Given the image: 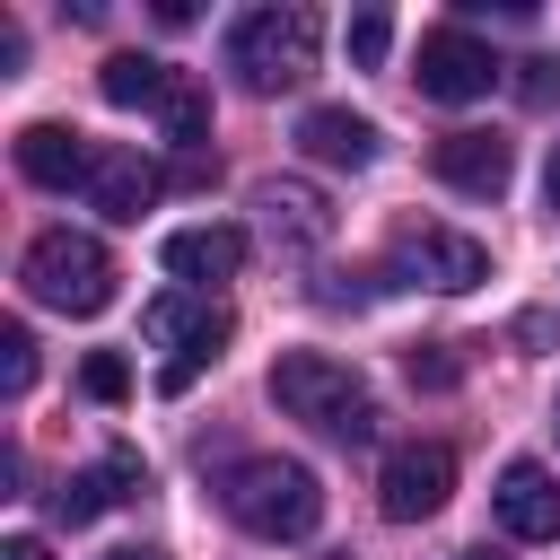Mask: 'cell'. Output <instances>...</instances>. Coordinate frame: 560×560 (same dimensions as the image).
Instances as JSON below:
<instances>
[{
	"mask_svg": "<svg viewBox=\"0 0 560 560\" xmlns=\"http://www.w3.org/2000/svg\"><path fill=\"white\" fill-rule=\"evenodd\" d=\"M219 508L254 534V542H306L324 525V481L289 455H245L219 472Z\"/></svg>",
	"mask_w": 560,
	"mask_h": 560,
	"instance_id": "1",
	"label": "cell"
},
{
	"mask_svg": "<svg viewBox=\"0 0 560 560\" xmlns=\"http://www.w3.org/2000/svg\"><path fill=\"white\" fill-rule=\"evenodd\" d=\"M315 9H245L236 26H228V44H219V61L236 70V88L245 96H280V88H306L315 79Z\"/></svg>",
	"mask_w": 560,
	"mask_h": 560,
	"instance_id": "2",
	"label": "cell"
},
{
	"mask_svg": "<svg viewBox=\"0 0 560 560\" xmlns=\"http://www.w3.org/2000/svg\"><path fill=\"white\" fill-rule=\"evenodd\" d=\"M271 402H280L289 420L341 438V446H368V438H376L368 385H359L341 359H324V350H280V359H271Z\"/></svg>",
	"mask_w": 560,
	"mask_h": 560,
	"instance_id": "3",
	"label": "cell"
},
{
	"mask_svg": "<svg viewBox=\"0 0 560 560\" xmlns=\"http://www.w3.org/2000/svg\"><path fill=\"white\" fill-rule=\"evenodd\" d=\"M18 280H26V298L52 306V315H105L122 271H114V254H105L88 228H44V236L26 245V262H18Z\"/></svg>",
	"mask_w": 560,
	"mask_h": 560,
	"instance_id": "4",
	"label": "cell"
},
{
	"mask_svg": "<svg viewBox=\"0 0 560 560\" xmlns=\"http://www.w3.org/2000/svg\"><path fill=\"white\" fill-rule=\"evenodd\" d=\"M140 332H149L158 350H175L158 385H166V394H184V385L219 359V341H228V306H219V298H201V289H166V298H149V306H140Z\"/></svg>",
	"mask_w": 560,
	"mask_h": 560,
	"instance_id": "5",
	"label": "cell"
},
{
	"mask_svg": "<svg viewBox=\"0 0 560 560\" xmlns=\"http://www.w3.org/2000/svg\"><path fill=\"white\" fill-rule=\"evenodd\" d=\"M420 96L429 105H472V96H490V79H499V52L472 35V26H429L420 35Z\"/></svg>",
	"mask_w": 560,
	"mask_h": 560,
	"instance_id": "6",
	"label": "cell"
},
{
	"mask_svg": "<svg viewBox=\"0 0 560 560\" xmlns=\"http://www.w3.org/2000/svg\"><path fill=\"white\" fill-rule=\"evenodd\" d=\"M446 490H455V446H438V438L394 446V455H385V472H376V508H385L394 525L438 516V508H446Z\"/></svg>",
	"mask_w": 560,
	"mask_h": 560,
	"instance_id": "7",
	"label": "cell"
},
{
	"mask_svg": "<svg viewBox=\"0 0 560 560\" xmlns=\"http://www.w3.org/2000/svg\"><path fill=\"white\" fill-rule=\"evenodd\" d=\"M394 271L455 298V289H481V280H490V254H481V236H464V228H402V236H394Z\"/></svg>",
	"mask_w": 560,
	"mask_h": 560,
	"instance_id": "8",
	"label": "cell"
},
{
	"mask_svg": "<svg viewBox=\"0 0 560 560\" xmlns=\"http://www.w3.org/2000/svg\"><path fill=\"white\" fill-rule=\"evenodd\" d=\"M18 175L44 184V192H88V175H96V140L70 131V122H26V131H18Z\"/></svg>",
	"mask_w": 560,
	"mask_h": 560,
	"instance_id": "9",
	"label": "cell"
},
{
	"mask_svg": "<svg viewBox=\"0 0 560 560\" xmlns=\"http://www.w3.org/2000/svg\"><path fill=\"white\" fill-rule=\"evenodd\" d=\"M490 508H499L508 542H560V481H551V472H542L534 455H516V464L499 472Z\"/></svg>",
	"mask_w": 560,
	"mask_h": 560,
	"instance_id": "10",
	"label": "cell"
},
{
	"mask_svg": "<svg viewBox=\"0 0 560 560\" xmlns=\"http://www.w3.org/2000/svg\"><path fill=\"white\" fill-rule=\"evenodd\" d=\"M429 166H438V184H455V192H472V201H499L508 175H516V149H508L499 131H446V140L429 149Z\"/></svg>",
	"mask_w": 560,
	"mask_h": 560,
	"instance_id": "11",
	"label": "cell"
},
{
	"mask_svg": "<svg viewBox=\"0 0 560 560\" xmlns=\"http://www.w3.org/2000/svg\"><path fill=\"white\" fill-rule=\"evenodd\" d=\"M149 490V464L131 455V446H114L105 464H88V472H70L61 490H52V516L61 525H96L105 508H122V499H140Z\"/></svg>",
	"mask_w": 560,
	"mask_h": 560,
	"instance_id": "12",
	"label": "cell"
},
{
	"mask_svg": "<svg viewBox=\"0 0 560 560\" xmlns=\"http://www.w3.org/2000/svg\"><path fill=\"white\" fill-rule=\"evenodd\" d=\"M158 254H166V271H175V280L210 289V280H228V271L245 262V228H228V219H201V228H175Z\"/></svg>",
	"mask_w": 560,
	"mask_h": 560,
	"instance_id": "13",
	"label": "cell"
},
{
	"mask_svg": "<svg viewBox=\"0 0 560 560\" xmlns=\"http://www.w3.org/2000/svg\"><path fill=\"white\" fill-rule=\"evenodd\" d=\"M298 149L315 158V166H368L376 158V122L368 114H350V105H306V122H298Z\"/></svg>",
	"mask_w": 560,
	"mask_h": 560,
	"instance_id": "14",
	"label": "cell"
},
{
	"mask_svg": "<svg viewBox=\"0 0 560 560\" xmlns=\"http://www.w3.org/2000/svg\"><path fill=\"white\" fill-rule=\"evenodd\" d=\"M158 166L140 158V149H96V175H88V210H105V219H140L149 201H158Z\"/></svg>",
	"mask_w": 560,
	"mask_h": 560,
	"instance_id": "15",
	"label": "cell"
},
{
	"mask_svg": "<svg viewBox=\"0 0 560 560\" xmlns=\"http://www.w3.org/2000/svg\"><path fill=\"white\" fill-rule=\"evenodd\" d=\"M254 210H262V228L271 236H289V245H324L332 236V210H324V192L315 184H254Z\"/></svg>",
	"mask_w": 560,
	"mask_h": 560,
	"instance_id": "16",
	"label": "cell"
},
{
	"mask_svg": "<svg viewBox=\"0 0 560 560\" xmlns=\"http://www.w3.org/2000/svg\"><path fill=\"white\" fill-rule=\"evenodd\" d=\"M96 88H105V105H166V88H175V70L166 61H149V52H114L105 70H96Z\"/></svg>",
	"mask_w": 560,
	"mask_h": 560,
	"instance_id": "17",
	"label": "cell"
},
{
	"mask_svg": "<svg viewBox=\"0 0 560 560\" xmlns=\"http://www.w3.org/2000/svg\"><path fill=\"white\" fill-rule=\"evenodd\" d=\"M158 114H166V140H175V149H201V140H210V96H201L192 79H175Z\"/></svg>",
	"mask_w": 560,
	"mask_h": 560,
	"instance_id": "18",
	"label": "cell"
},
{
	"mask_svg": "<svg viewBox=\"0 0 560 560\" xmlns=\"http://www.w3.org/2000/svg\"><path fill=\"white\" fill-rule=\"evenodd\" d=\"M0 385H9V394L35 385V332H26V324H0Z\"/></svg>",
	"mask_w": 560,
	"mask_h": 560,
	"instance_id": "19",
	"label": "cell"
},
{
	"mask_svg": "<svg viewBox=\"0 0 560 560\" xmlns=\"http://www.w3.org/2000/svg\"><path fill=\"white\" fill-rule=\"evenodd\" d=\"M385 44H394V18H385V9H359V18H350V61H359V70H376V61H385Z\"/></svg>",
	"mask_w": 560,
	"mask_h": 560,
	"instance_id": "20",
	"label": "cell"
},
{
	"mask_svg": "<svg viewBox=\"0 0 560 560\" xmlns=\"http://www.w3.org/2000/svg\"><path fill=\"white\" fill-rule=\"evenodd\" d=\"M79 385H88L96 402H122V394H131V368H122L114 350H88V368H79Z\"/></svg>",
	"mask_w": 560,
	"mask_h": 560,
	"instance_id": "21",
	"label": "cell"
},
{
	"mask_svg": "<svg viewBox=\"0 0 560 560\" xmlns=\"http://www.w3.org/2000/svg\"><path fill=\"white\" fill-rule=\"evenodd\" d=\"M411 385H455V359H446L438 341H420V350H411Z\"/></svg>",
	"mask_w": 560,
	"mask_h": 560,
	"instance_id": "22",
	"label": "cell"
},
{
	"mask_svg": "<svg viewBox=\"0 0 560 560\" xmlns=\"http://www.w3.org/2000/svg\"><path fill=\"white\" fill-rule=\"evenodd\" d=\"M0 560H52V551H44L35 534H18V542H0Z\"/></svg>",
	"mask_w": 560,
	"mask_h": 560,
	"instance_id": "23",
	"label": "cell"
},
{
	"mask_svg": "<svg viewBox=\"0 0 560 560\" xmlns=\"http://www.w3.org/2000/svg\"><path fill=\"white\" fill-rule=\"evenodd\" d=\"M542 201L560 210V140H551V166H542Z\"/></svg>",
	"mask_w": 560,
	"mask_h": 560,
	"instance_id": "24",
	"label": "cell"
},
{
	"mask_svg": "<svg viewBox=\"0 0 560 560\" xmlns=\"http://www.w3.org/2000/svg\"><path fill=\"white\" fill-rule=\"evenodd\" d=\"M105 560H166V551H149V542H131V551H105Z\"/></svg>",
	"mask_w": 560,
	"mask_h": 560,
	"instance_id": "25",
	"label": "cell"
},
{
	"mask_svg": "<svg viewBox=\"0 0 560 560\" xmlns=\"http://www.w3.org/2000/svg\"><path fill=\"white\" fill-rule=\"evenodd\" d=\"M464 560H499V551H464Z\"/></svg>",
	"mask_w": 560,
	"mask_h": 560,
	"instance_id": "26",
	"label": "cell"
},
{
	"mask_svg": "<svg viewBox=\"0 0 560 560\" xmlns=\"http://www.w3.org/2000/svg\"><path fill=\"white\" fill-rule=\"evenodd\" d=\"M551 429H560V402H551Z\"/></svg>",
	"mask_w": 560,
	"mask_h": 560,
	"instance_id": "27",
	"label": "cell"
}]
</instances>
